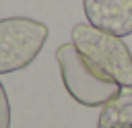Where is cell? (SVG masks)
Listing matches in <instances>:
<instances>
[{"instance_id":"obj_2","label":"cell","mask_w":132,"mask_h":128,"mask_svg":"<svg viewBox=\"0 0 132 128\" xmlns=\"http://www.w3.org/2000/svg\"><path fill=\"white\" fill-rule=\"evenodd\" d=\"M70 37L76 50L97 70L111 76L122 87H132V54L122 37L97 29L91 23L74 25Z\"/></svg>"},{"instance_id":"obj_3","label":"cell","mask_w":132,"mask_h":128,"mask_svg":"<svg viewBox=\"0 0 132 128\" xmlns=\"http://www.w3.org/2000/svg\"><path fill=\"white\" fill-rule=\"evenodd\" d=\"M47 25L29 17L0 19V74L27 68L43 50Z\"/></svg>"},{"instance_id":"obj_5","label":"cell","mask_w":132,"mask_h":128,"mask_svg":"<svg viewBox=\"0 0 132 128\" xmlns=\"http://www.w3.org/2000/svg\"><path fill=\"white\" fill-rule=\"evenodd\" d=\"M97 128H132V87H122L101 107Z\"/></svg>"},{"instance_id":"obj_4","label":"cell","mask_w":132,"mask_h":128,"mask_svg":"<svg viewBox=\"0 0 132 128\" xmlns=\"http://www.w3.org/2000/svg\"><path fill=\"white\" fill-rule=\"evenodd\" d=\"M87 21L118 37L132 35V0H82Z\"/></svg>"},{"instance_id":"obj_6","label":"cell","mask_w":132,"mask_h":128,"mask_svg":"<svg viewBox=\"0 0 132 128\" xmlns=\"http://www.w3.org/2000/svg\"><path fill=\"white\" fill-rule=\"evenodd\" d=\"M0 128H10V103L2 83H0Z\"/></svg>"},{"instance_id":"obj_1","label":"cell","mask_w":132,"mask_h":128,"mask_svg":"<svg viewBox=\"0 0 132 128\" xmlns=\"http://www.w3.org/2000/svg\"><path fill=\"white\" fill-rule=\"evenodd\" d=\"M56 60L66 93L85 107H103L122 89L118 81L97 70L72 41L56 50Z\"/></svg>"}]
</instances>
